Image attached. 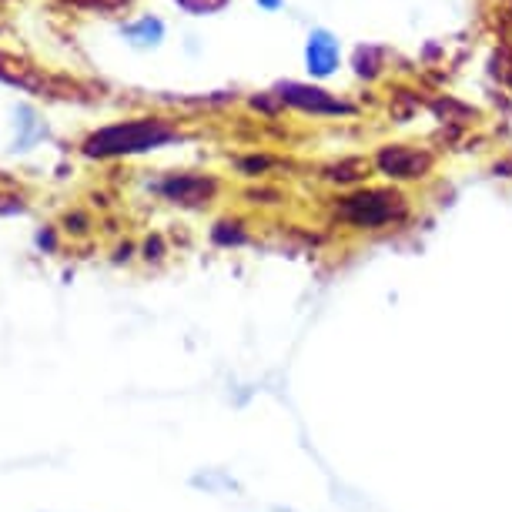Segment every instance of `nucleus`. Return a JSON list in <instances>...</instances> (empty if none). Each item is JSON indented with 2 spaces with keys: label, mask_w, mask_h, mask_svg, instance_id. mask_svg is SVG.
<instances>
[{
  "label": "nucleus",
  "mask_w": 512,
  "mask_h": 512,
  "mask_svg": "<svg viewBox=\"0 0 512 512\" xmlns=\"http://www.w3.org/2000/svg\"><path fill=\"white\" fill-rule=\"evenodd\" d=\"M171 141H178V131L164 118H134V121L108 124V128L88 134L81 151L88 154V158L104 161V158H128V154L158 151Z\"/></svg>",
  "instance_id": "obj_1"
},
{
  "label": "nucleus",
  "mask_w": 512,
  "mask_h": 512,
  "mask_svg": "<svg viewBox=\"0 0 512 512\" xmlns=\"http://www.w3.org/2000/svg\"><path fill=\"white\" fill-rule=\"evenodd\" d=\"M335 218L355 231H382L405 225L409 198L399 188H355L335 201Z\"/></svg>",
  "instance_id": "obj_2"
},
{
  "label": "nucleus",
  "mask_w": 512,
  "mask_h": 512,
  "mask_svg": "<svg viewBox=\"0 0 512 512\" xmlns=\"http://www.w3.org/2000/svg\"><path fill=\"white\" fill-rule=\"evenodd\" d=\"M432 164H436V154L425 148H412V144H382L372 158V168L392 185L422 181L432 171Z\"/></svg>",
  "instance_id": "obj_3"
},
{
  "label": "nucleus",
  "mask_w": 512,
  "mask_h": 512,
  "mask_svg": "<svg viewBox=\"0 0 512 512\" xmlns=\"http://www.w3.org/2000/svg\"><path fill=\"white\" fill-rule=\"evenodd\" d=\"M272 94L282 101V108H295L302 114H315V118H345V114H355L349 101L335 98L318 84H305V81H278Z\"/></svg>",
  "instance_id": "obj_4"
},
{
  "label": "nucleus",
  "mask_w": 512,
  "mask_h": 512,
  "mask_svg": "<svg viewBox=\"0 0 512 512\" xmlns=\"http://www.w3.org/2000/svg\"><path fill=\"white\" fill-rule=\"evenodd\" d=\"M342 67V41L328 27H312L305 37V71L312 81H328Z\"/></svg>",
  "instance_id": "obj_5"
},
{
  "label": "nucleus",
  "mask_w": 512,
  "mask_h": 512,
  "mask_svg": "<svg viewBox=\"0 0 512 512\" xmlns=\"http://www.w3.org/2000/svg\"><path fill=\"white\" fill-rule=\"evenodd\" d=\"M154 191H158L161 198L175 201V205L201 208V205H208V201L218 195V178H211V175H188V171H181V175H168L164 181H158Z\"/></svg>",
  "instance_id": "obj_6"
},
{
  "label": "nucleus",
  "mask_w": 512,
  "mask_h": 512,
  "mask_svg": "<svg viewBox=\"0 0 512 512\" xmlns=\"http://www.w3.org/2000/svg\"><path fill=\"white\" fill-rule=\"evenodd\" d=\"M121 37H124V41H128L131 47L151 51V47H161V41H164V21H161V17L144 14V17H138V21L124 24V27H121Z\"/></svg>",
  "instance_id": "obj_7"
},
{
  "label": "nucleus",
  "mask_w": 512,
  "mask_h": 512,
  "mask_svg": "<svg viewBox=\"0 0 512 512\" xmlns=\"http://www.w3.org/2000/svg\"><path fill=\"white\" fill-rule=\"evenodd\" d=\"M352 67H355V77H362V81H375L385 67V51L375 44H359L352 51Z\"/></svg>",
  "instance_id": "obj_8"
},
{
  "label": "nucleus",
  "mask_w": 512,
  "mask_h": 512,
  "mask_svg": "<svg viewBox=\"0 0 512 512\" xmlns=\"http://www.w3.org/2000/svg\"><path fill=\"white\" fill-rule=\"evenodd\" d=\"M211 241L218 248H238L248 241V231H245V221L238 218H221L215 228H211Z\"/></svg>",
  "instance_id": "obj_9"
},
{
  "label": "nucleus",
  "mask_w": 512,
  "mask_h": 512,
  "mask_svg": "<svg viewBox=\"0 0 512 512\" xmlns=\"http://www.w3.org/2000/svg\"><path fill=\"white\" fill-rule=\"evenodd\" d=\"M17 124H21V134H17V144H14V151H27L31 148L34 141H41L44 134H47V128L41 121H37V114H34V108H17Z\"/></svg>",
  "instance_id": "obj_10"
},
{
  "label": "nucleus",
  "mask_w": 512,
  "mask_h": 512,
  "mask_svg": "<svg viewBox=\"0 0 512 512\" xmlns=\"http://www.w3.org/2000/svg\"><path fill=\"white\" fill-rule=\"evenodd\" d=\"M362 175H365L362 161H342V164H332V168L325 171V181H335V185H352V181H359Z\"/></svg>",
  "instance_id": "obj_11"
},
{
  "label": "nucleus",
  "mask_w": 512,
  "mask_h": 512,
  "mask_svg": "<svg viewBox=\"0 0 512 512\" xmlns=\"http://www.w3.org/2000/svg\"><path fill=\"white\" fill-rule=\"evenodd\" d=\"M272 164H275V158H268V154H248V158L238 161V171L245 178H258V175H265Z\"/></svg>",
  "instance_id": "obj_12"
},
{
  "label": "nucleus",
  "mask_w": 512,
  "mask_h": 512,
  "mask_svg": "<svg viewBox=\"0 0 512 512\" xmlns=\"http://www.w3.org/2000/svg\"><path fill=\"white\" fill-rule=\"evenodd\" d=\"M0 81L4 84H14V88H24V91H34V81H27L21 71H7V64L0 61Z\"/></svg>",
  "instance_id": "obj_13"
},
{
  "label": "nucleus",
  "mask_w": 512,
  "mask_h": 512,
  "mask_svg": "<svg viewBox=\"0 0 512 512\" xmlns=\"http://www.w3.org/2000/svg\"><path fill=\"white\" fill-rule=\"evenodd\" d=\"M144 258H148V262H158V258L164 255V238L161 235H151L148 241H144Z\"/></svg>",
  "instance_id": "obj_14"
},
{
  "label": "nucleus",
  "mask_w": 512,
  "mask_h": 512,
  "mask_svg": "<svg viewBox=\"0 0 512 512\" xmlns=\"http://www.w3.org/2000/svg\"><path fill=\"white\" fill-rule=\"evenodd\" d=\"M88 225H91V221H88V215H81V211H74V215L64 218V228L74 231V235H84V231H88Z\"/></svg>",
  "instance_id": "obj_15"
},
{
  "label": "nucleus",
  "mask_w": 512,
  "mask_h": 512,
  "mask_svg": "<svg viewBox=\"0 0 512 512\" xmlns=\"http://www.w3.org/2000/svg\"><path fill=\"white\" fill-rule=\"evenodd\" d=\"M37 248H44V251H54L57 248L54 228H41V231H37Z\"/></svg>",
  "instance_id": "obj_16"
},
{
  "label": "nucleus",
  "mask_w": 512,
  "mask_h": 512,
  "mask_svg": "<svg viewBox=\"0 0 512 512\" xmlns=\"http://www.w3.org/2000/svg\"><path fill=\"white\" fill-rule=\"evenodd\" d=\"M255 4L262 7L265 14H278V11L285 7V0H255Z\"/></svg>",
  "instance_id": "obj_17"
},
{
  "label": "nucleus",
  "mask_w": 512,
  "mask_h": 512,
  "mask_svg": "<svg viewBox=\"0 0 512 512\" xmlns=\"http://www.w3.org/2000/svg\"><path fill=\"white\" fill-rule=\"evenodd\" d=\"M496 175H502V178H512V158H506V161H496Z\"/></svg>",
  "instance_id": "obj_18"
},
{
  "label": "nucleus",
  "mask_w": 512,
  "mask_h": 512,
  "mask_svg": "<svg viewBox=\"0 0 512 512\" xmlns=\"http://www.w3.org/2000/svg\"><path fill=\"white\" fill-rule=\"evenodd\" d=\"M131 251H134V245H128V241H124V245L118 248V255H114V258H118V262H128V258H131Z\"/></svg>",
  "instance_id": "obj_19"
},
{
  "label": "nucleus",
  "mask_w": 512,
  "mask_h": 512,
  "mask_svg": "<svg viewBox=\"0 0 512 512\" xmlns=\"http://www.w3.org/2000/svg\"><path fill=\"white\" fill-rule=\"evenodd\" d=\"M506 84H509V91H512V67H509V71H506Z\"/></svg>",
  "instance_id": "obj_20"
}]
</instances>
